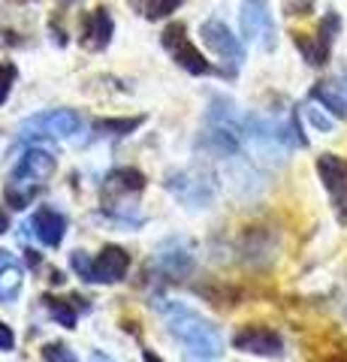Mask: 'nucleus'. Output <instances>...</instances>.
I'll return each instance as SVG.
<instances>
[{"instance_id":"6ab92c4d","label":"nucleus","mask_w":347,"mask_h":362,"mask_svg":"<svg viewBox=\"0 0 347 362\" xmlns=\"http://www.w3.org/2000/svg\"><path fill=\"white\" fill-rule=\"evenodd\" d=\"M142 124V115L139 118H100L94 121V136H127L133 133Z\"/></svg>"},{"instance_id":"c85d7f7f","label":"nucleus","mask_w":347,"mask_h":362,"mask_svg":"<svg viewBox=\"0 0 347 362\" xmlns=\"http://www.w3.org/2000/svg\"><path fill=\"white\" fill-rule=\"evenodd\" d=\"M13 254H9V251H4V247H0V266H6V263H13Z\"/></svg>"},{"instance_id":"dca6fc26","label":"nucleus","mask_w":347,"mask_h":362,"mask_svg":"<svg viewBox=\"0 0 347 362\" xmlns=\"http://www.w3.org/2000/svg\"><path fill=\"white\" fill-rule=\"evenodd\" d=\"M21 287H25V269H21L18 259L0 266V302L13 305L21 296Z\"/></svg>"},{"instance_id":"aec40b11","label":"nucleus","mask_w":347,"mask_h":362,"mask_svg":"<svg viewBox=\"0 0 347 362\" xmlns=\"http://www.w3.org/2000/svg\"><path fill=\"white\" fill-rule=\"evenodd\" d=\"M37 194H40V187H33V185H21V181H13V178H9V185L4 187V199H6L16 211L28 209L30 202L37 199Z\"/></svg>"},{"instance_id":"0eeeda50","label":"nucleus","mask_w":347,"mask_h":362,"mask_svg":"<svg viewBox=\"0 0 347 362\" xmlns=\"http://www.w3.org/2000/svg\"><path fill=\"white\" fill-rule=\"evenodd\" d=\"M239 25H242V37L257 42L260 49L272 52L278 45V28H275L272 9H269V0H242Z\"/></svg>"},{"instance_id":"7ed1b4c3","label":"nucleus","mask_w":347,"mask_h":362,"mask_svg":"<svg viewBox=\"0 0 347 362\" xmlns=\"http://www.w3.org/2000/svg\"><path fill=\"white\" fill-rule=\"evenodd\" d=\"M70 269L85 284H118L130 272V254L118 245H106L97 257H88L85 251H73Z\"/></svg>"},{"instance_id":"b1692460","label":"nucleus","mask_w":347,"mask_h":362,"mask_svg":"<svg viewBox=\"0 0 347 362\" xmlns=\"http://www.w3.org/2000/svg\"><path fill=\"white\" fill-rule=\"evenodd\" d=\"M305 115H308V124H311V127H317L320 133H329V130H332V121H329V118H323V115H320V109H305Z\"/></svg>"},{"instance_id":"f03ea898","label":"nucleus","mask_w":347,"mask_h":362,"mask_svg":"<svg viewBox=\"0 0 347 362\" xmlns=\"http://www.w3.org/2000/svg\"><path fill=\"white\" fill-rule=\"evenodd\" d=\"M145 190V175L133 166H118L112 169L103 181V190H100V199H103V209L109 211V218L121 223V226H139L142 218L133 211L130 199H136Z\"/></svg>"},{"instance_id":"423d86ee","label":"nucleus","mask_w":347,"mask_h":362,"mask_svg":"<svg viewBox=\"0 0 347 362\" xmlns=\"http://www.w3.org/2000/svg\"><path fill=\"white\" fill-rule=\"evenodd\" d=\"M79 133V115L73 109H49L40 115H30L25 124L18 127V139L21 142H33V139H70Z\"/></svg>"},{"instance_id":"1a4fd4ad","label":"nucleus","mask_w":347,"mask_h":362,"mask_svg":"<svg viewBox=\"0 0 347 362\" xmlns=\"http://www.w3.org/2000/svg\"><path fill=\"white\" fill-rule=\"evenodd\" d=\"M339 30H341V16L339 13H327L320 18L314 37L296 33L293 40H296L305 64H311V66H323V64H327L329 54H332V42H335V37H339Z\"/></svg>"},{"instance_id":"2eb2a0df","label":"nucleus","mask_w":347,"mask_h":362,"mask_svg":"<svg viewBox=\"0 0 347 362\" xmlns=\"http://www.w3.org/2000/svg\"><path fill=\"white\" fill-rule=\"evenodd\" d=\"M115 37V21H112L106 6H97L91 16L85 18V30H82V45L88 52H103L106 45Z\"/></svg>"},{"instance_id":"39448f33","label":"nucleus","mask_w":347,"mask_h":362,"mask_svg":"<svg viewBox=\"0 0 347 362\" xmlns=\"http://www.w3.org/2000/svg\"><path fill=\"white\" fill-rule=\"evenodd\" d=\"M160 45L166 49V54L182 66L184 73L190 76H227V70H218V66H211L203 52L196 49L194 42L187 40V28L182 25V21H172V25H166L163 33H160ZM230 78V76H227Z\"/></svg>"},{"instance_id":"bb28decb","label":"nucleus","mask_w":347,"mask_h":362,"mask_svg":"<svg viewBox=\"0 0 347 362\" xmlns=\"http://www.w3.org/2000/svg\"><path fill=\"white\" fill-rule=\"evenodd\" d=\"M91 362H115V359H112L109 354H103V350H94V354H91Z\"/></svg>"},{"instance_id":"a211bd4d","label":"nucleus","mask_w":347,"mask_h":362,"mask_svg":"<svg viewBox=\"0 0 347 362\" xmlns=\"http://www.w3.org/2000/svg\"><path fill=\"white\" fill-rule=\"evenodd\" d=\"M42 305H46V311L54 323H61L64 329H76V320H79V311H76V305L73 302H66V299H58V296H42L40 299Z\"/></svg>"},{"instance_id":"f3484780","label":"nucleus","mask_w":347,"mask_h":362,"mask_svg":"<svg viewBox=\"0 0 347 362\" xmlns=\"http://www.w3.org/2000/svg\"><path fill=\"white\" fill-rule=\"evenodd\" d=\"M311 100L323 103L335 118H347V97H344V90H341L339 85H332V82H317L314 88H311Z\"/></svg>"},{"instance_id":"ddd939ff","label":"nucleus","mask_w":347,"mask_h":362,"mask_svg":"<svg viewBox=\"0 0 347 362\" xmlns=\"http://www.w3.org/2000/svg\"><path fill=\"white\" fill-rule=\"evenodd\" d=\"M317 173L327 194L332 197V206L339 209L341 218H347V160L335 154H323L317 157Z\"/></svg>"},{"instance_id":"c756f323","label":"nucleus","mask_w":347,"mask_h":362,"mask_svg":"<svg viewBox=\"0 0 347 362\" xmlns=\"http://www.w3.org/2000/svg\"><path fill=\"white\" fill-rule=\"evenodd\" d=\"M66 4H73V0H66Z\"/></svg>"},{"instance_id":"9d476101","label":"nucleus","mask_w":347,"mask_h":362,"mask_svg":"<svg viewBox=\"0 0 347 362\" xmlns=\"http://www.w3.org/2000/svg\"><path fill=\"white\" fill-rule=\"evenodd\" d=\"M233 347L251 356H266V359H281L284 356V338L269 326H242L233 332Z\"/></svg>"},{"instance_id":"9b49d317","label":"nucleus","mask_w":347,"mask_h":362,"mask_svg":"<svg viewBox=\"0 0 347 362\" xmlns=\"http://www.w3.org/2000/svg\"><path fill=\"white\" fill-rule=\"evenodd\" d=\"M196 266V254H194V245H190L187 239H170L160 245L158 251V272L160 278L166 281H184L190 272H194Z\"/></svg>"},{"instance_id":"393cba45","label":"nucleus","mask_w":347,"mask_h":362,"mask_svg":"<svg viewBox=\"0 0 347 362\" xmlns=\"http://www.w3.org/2000/svg\"><path fill=\"white\" fill-rule=\"evenodd\" d=\"M13 347H16V335H13V329H9L4 320H0V350H4V354H9Z\"/></svg>"},{"instance_id":"f257e3e1","label":"nucleus","mask_w":347,"mask_h":362,"mask_svg":"<svg viewBox=\"0 0 347 362\" xmlns=\"http://www.w3.org/2000/svg\"><path fill=\"white\" fill-rule=\"evenodd\" d=\"M166 326L170 335L182 344L190 356L196 359H220L223 354V338L215 323H208L203 314H196L187 305H163Z\"/></svg>"},{"instance_id":"6e6552de","label":"nucleus","mask_w":347,"mask_h":362,"mask_svg":"<svg viewBox=\"0 0 347 362\" xmlns=\"http://www.w3.org/2000/svg\"><path fill=\"white\" fill-rule=\"evenodd\" d=\"M199 37H203L206 49L211 54H218V58L227 64L230 76L239 73V66L245 64V45H242V40L236 37V33L223 25L220 18H206L203 25H199Z\"/></svg>"},{"instance_id":"4be33fe9","label":"nucleus","mask_w":347,"mask_h":362,"mask_svg":"<svg viewBox=\"0 0 347 362\" xmlns=\"http://www.w3.org/2000/svg\"><path fill=\"white\" fill-rule=\"evenodd\" d=\"M40 356H42V362H79V356H76L73 350L66 347V344H61V341H49V344H42Z\"/></svg>"},{"instance_id":"412c9836","label":"nucleus","mask_w":347,"mask_h":362,"mask_svg":"<svg viewBox=\"0 0 347 362\" xmlns=\"http://www.w3.org/2000/svg\"><path fill=\"white\" fill-rule=\"evenodd\" d=\"M182 4L184 0H142V13H145L148 21H160L166 16H172Z\"/></svg>"},{"instance_id":"20e7f679","label":"nucleus","mask_w":347,"mask_h":362,"mask_svg":"<svg viewBox=\"0 0 347 362\" xmlns=\"http://www.w3.org/2000/svg\"><path fill=\"white\" fill-rule=\"evenodd\" d=\"M163 187L190 209H206L211 206V199L218 194L215 175L206 173V169H172L170 175L163 178Z\"/></svg>"},{"instance_id":"5701e85b","label":"nucleus","mask_w":347,"mask_h":362,"mask_svg":"<svg viewBox=\"0 0 347 362\" xmlns=\"http://www.w3.org/2000/svg\"><path fill=\"white\" fill-rule=\"evenodd\" d=\"M16 76H18V66L16 64H0V106H4L6 100H9V94H13Z\"/></svg>"},{"instance_id":"cd10ccee","label":"nucleus","mask_w":347,"mask_h":362,"mask_svg":"<svg viewBox=\"0 0 347 362\" xmlns=\"http://www.w3.org/2000/svg\"><path fill=\"white\" fill-rule=\"evenodd\" d=\"M142 362H163V359L154 354V350H142Z\"/></svg>"},{"instance_id":"f8f14e48","label":"nucleus","mask_w":347,"mask_h":362,"mask_svg":"<svg viewBox=\"0 0 347 362\" xmlns=\"http://www.w3.org/2000/svg\"><path fill=\"white\" fill-rule=\"evenodd\" d=\"M54 166H58V160H54V154L49 148H42V145H30V148L21 154V160L16 163L13 169V181H21V185H33L40 187L52 178Z\"/></svg>"},{"instance_id":"a878e982","label":"nucleus","mask_w":347,"mask_h":362,"mask_svg":"<svg viewBox=\"0 0 347 362\" xmlns=\"http://www.w3.org/2000/svg\"><path fill=\"white\" fill-rule=\"evenodd\" d=\"M4 233H9V211L0 206V235H4Z\"/></svg>"},{"instance_id":"4468645a","label":"nucleus","mask_w":347,"mask_h":362,"mask_svg":"<svg viewBox=\"0 0 347 362\" xmlns=\"http://www.w3.org/2000/svg\"><path fill=\"white\" fill-rule=\"evenodd\" d=\"M28 230H30V235H33V239H37L40 245H46V247H61L64 235H66V218H64L58 209L42 206V209H37V214L30 218Z\"/></svg>"}]
</instances>
